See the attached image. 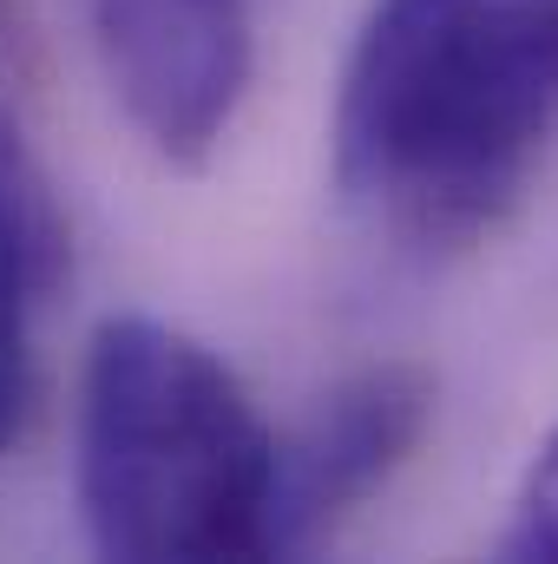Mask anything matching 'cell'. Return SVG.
<instances>
[{
	"label": "cell",
	"mask_w": 558,
	"mask_h": 564,
	"mask_svg": "<svg viewBox=\"0 0 558 564\" xmlns=\"http://www.w3.org/2000/svg\"><path fill=\"white\" fill-rule=\"evenodd\" d=\"M558 132V0H375L329 119L342 204L420 250L486 237Z\"/></svg>",
	"instance_id": "cell-1"
},
{
	"label": "cell",
	"mask_w": 558,
	"mask_h": 564,
	"mask_svg": "<svg viewBox=\"0 0 558 564\" xmlns=\"http://www.w3.org/2000/svg\"><path fill=\"white\" fill-rule=\"evenodd\" d=\"M277 433L244 381L158 315L99 322L79 375V512L106 558H270Z\"/></svg>",
	"instance_id": "cell-2"
},
{
	"label": "cell",
	"mask_w": 558,
	"mask_h": 564,
	"mask_svg": "<svg viewBox=\"0 0 558 564\" xmlns=\"http://www.w3.org/2000/svg\"><path fill=\"white\" fill-rule=\"evenodd\" d=\"M126 119L164 164H211L250 86V0H93Z\"/></svg>",
	"instance_id": "cell-3"
},
{
	"label": "cell",
	"mask_w": 558,
	"mask_h": 564,
	"mask_svg": "<svg viewBox=\"0 0 558 564\" xmlns=\"http://www.w3.org/2000/svg\"><path fill=\"white\" fill-rule=\"evenodd\" d=\"M433 421V381L408 361H375L348 375L296 440H277L270 486V558L309 552L335 532L375 486H388Z\"/></svg>",
	"instance_id": "cell-4"
},
{
	"label": "cell",
	"mask_w": 558,
	"mask_h": 564,
	"mask_svg": "<svg viewBox=\"0 0 558 564\" xmlns=\"http://www.w3.org/2000/svg\"><path fill=\"white\" fill-rule=\"evenodd\" d=\"M66 282V217L33 144L0 112V459L20 446L40 401L33 322Z\"/></svg>",
	"instance_id": "cell-5"
},
{
	"label": "cell",
	"mask_w": 558,
	"mask_h": 564,
	"mask_svg": "<svg viewBox=\"0 0 558 564\" xmlns=\"http://www.w3.org/2000/svg\"><path fill=\"white\" fill-rule=\"evenodd\" d=\"M500 558L519 564H558V433L539 440L519 492H513V519L500 532Z\"/></svg>",
	"instance_id": "cell-6"
},
{
	"label": "cell",
	"mask_w": 558,
	"mask_h": 564,
	"mask_svg": "<svg viewBox=\"0 0 558 564\" xmlns=\"http://www.w3.org/2000/svg\"><path fill=\"white\" fill-rule=\"evenodd\" d=\"M0 26H7V0H0ZM0 40H7V33H0Z\"/></svg>",
	"instance_id": "cell-7"
}]
</instances>
